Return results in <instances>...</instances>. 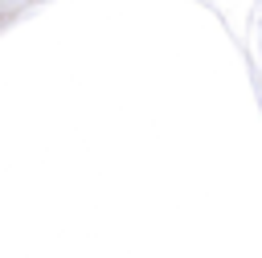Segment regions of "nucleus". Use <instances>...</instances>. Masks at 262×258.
Here are the masks:
<instances>
[]
</instances>
